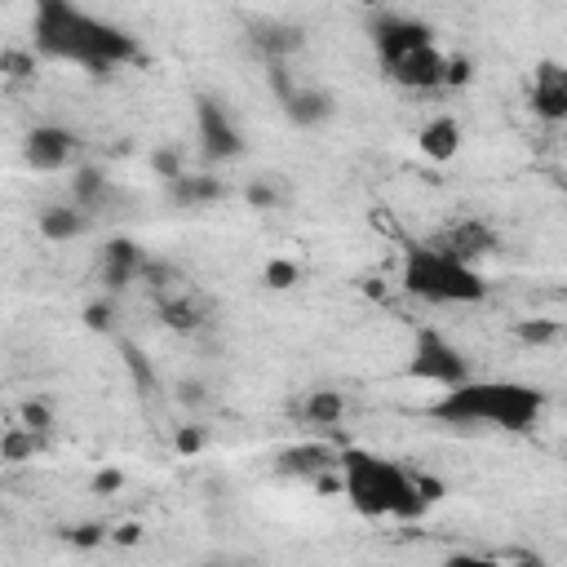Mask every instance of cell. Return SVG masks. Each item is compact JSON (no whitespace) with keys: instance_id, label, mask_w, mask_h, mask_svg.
<instances>
[{"instance_id":"1","label":"cell","mask_w":567,"mask_h":567,"mask_svg":"<svg viewBox=\"0 0 567 567\" xmlns=\"http://www.w3.org/2000/svg\"><path fill=\"white\" fill-rule=\"evenodd\" d=\"M31 35H35L40 58L75 62V66H89V71H111V66H124V62L142 58V44L124 27H115L106 18H93L75 0H35Z\"/></svg>"},{"instance_id":"2","label":"cell","mask_w":567,"mask_h":567,"mask_svg":"<svg viewBox=\"0 0 567 567\" xmlns=\"http://www.w3.org/2000/svg\"><path fill=\"white\" fill-rule=\"evenodd\" d=\"M447 425H496V430H532L545 412V394L523 381H456L430 408Z\"/></svg>"},{"instance_id":"3","label":"cell","mask_w":567,"mask_h":567,"mask_svg":"<svg viewBox=\"0 0 567 567\" xmlns=\"http://www.w3.org/2000/svg\"><path fill=\"white\" fill-rule=\"evenodd\" d=\"M337 470H341V492L368 518H421L430 509L416 487V474L385 456L350 447V452H341Z\"/></svg>"},{"instance_id":"4","label":"cell","mask_w":567,"mask_h":567,"mask_svg":"<svg viewBox=\"0 0 567 567\" xmlns=\"http://www.w3.org/2000/svg\"><path fill=\"white\" fill-rule=\"evenodd\" d=\"M403 292L430 306H474L487 297V279L434 244H412L403 252Z\"/></svg>"},{"instance_id":"5","label":"cell","mask_w":567,"mask_h":567,"mask_svg":"<svg viewBox=\"0 0 567 567\" xmlns=\"http://www.w3.org/2000/svg\"><path fill=\"white\" fill-rule=\"evenodd\" d=\"M408 377L447 390V385L470 377V363H465V354L439 328H416L412 332V354H408Z\"/></svg>"},{"instance_id":"6","label":"cell","mask_w":567,"mask_h":567,"mask_svg":"<svg viewBox=\"0 0 567 567\" xmlns=\"http://www.w3.org/2000/svg\"><path fill=\"white\" fill-rule=\"evenodd\" d=\"M195 133H199L204 159H213V164H226V159L244 155V133L230 120L221 97H195Z\"/></svg>"},{"instance_id":"7","label":"cell","mask_w":567,"mask_h":567,"mask_svg":"<svg viewBox=\"0 0 567 567\" xmlns=\"http://www.w3.org/2000/svg\"><path fill=\"white\" fill-rule=\"evenodd\" d=\"M372 44H377V58L381 66L421 49V44H434V31L421 22V18H408V13H377L372 18Z\"/></svg>"},{"instance_id":"8","label":"cell","mask_w":567,"mask_h":567,"mask_svg":"<svg viewBox=\"0 0 567 567\" xmlns=\"http://www.w3.org/2000/svg\"><path fill=\"white\" fill-rule=\"evenodd\" d=\"M75 151H80V137H75L71 128H62V124H35V128L22 137V159H27V168H35V173H58V168H66V164L75 159Z\"/></svg>"},{"instance_id":"9","label":"cell","mask_w":567,"mask_h":567,"mask_svg":"<svg viewBox=\"0 0 567 567\" xmlns=\"http://www.w3.org/2000/svg\"><path fill=\"white\" fill-rule=\"evenodd\" d=\"M425 244H434L439 252H447V257H456V261H478V257H487V252H496L501 248V235L487 226V221H478V217H465V221H456V226H447L443 235H434V239H425Z\"/></svg>"},{"instance_id":"10","label":"cell","mask_w":567,"mask_h":567,"mask_svg":"<svg viewBox=\"0 0 567 567\" xmlns=\"http://www.w3.org/2000/svg\"><path fill=\"white\" fill-rule=\"evenodd\" d=\"M142 266H146V252H142V244H137V239H128V235L106 239V248H102V257H97L102 288H106L111 297H115V292H124L133 279H142Z\"/></svg>"},{"instance_id":"11","label":"cell","mask_w":567,"mask_h":567,"mask_svg":"<svg viewBox=\"0 0 567 567\" xmlns=\"http://www.w3.org/2000/svg\"><path fill=\"white\" fill-rule=\"evenodd\" d=\"M385 75L403 89H416V93L443 89V53H439V44H421V49L385 62Z\"/></svg>"},{"instance_id":"12","label":"cell","mask_w":567,"mask_h":567,"mask_svg":"<svg viewBox=\"0 0 567 567\" xmlns=\"http://www.w3.org/2000/svg\"><path fill=\"white\" fill-rule=\"evenodd\" d=\"M532 111L545 120V124H563L567 120V71L563 62L545 58L532 75Z\"/></svg>"},{"instance_id":"13","label":"cell","mask_w":567,"mask_h":567,"mask_svg":"<svg viewBox=\"0 0 567 567\" xmlns=\"http://www.w3.org/2000/svg\"><path fill=\"white\" fill-rule=\"evenodd\" d=\"M248 44L270 62V58H279V62H288L301 44H306V31L297 27V22H284V18H252L248 22Z\"/></svg>"},{"instance_id":"14","label":"cell","mask_w":567,"mask_h":567,"mask_svg":"<svg viewBox=\"0 0 567 567\" xmlns=\"http://www.w3.org/2000/svg\"><path fill=\"white\" fill-rule=\"evenodd\" d=\"M337 461H341V452L328 447V443H292L275 456V470L288 474V478H315V474L332 470Z\"/></svg>"},{"instance_id":"15","label":"cell","mask_w":567,"mask_h":567,"mask_svg":"<svg viewBox=\"0 0 567 567\" xmlns=\"http://www.w3.org/2000/svg\"><path fill=\"white\" fill-rule=\"evenodd\" d=\"M164 190H168V199L177 204V208H204V204H217L221 195H226V186L213 177V173H177V177H168L164 182Z\"/></svg>"},{"instance_id":"16","label":"cell","mask_w":567,"mask_h":567,"mask_svg":"<svg viewBox=\"0 0 567 567\" xmlns=\"http://www.w3.org/2000/svg\"><path fill=\"white\" fill-rule=\"evenodd\" d=\"M35 226H40V235H44L49 244H71V239H80V235L89 230V213L75 208V204L66 199V204H49V208H40Z\"/></svg>"},{"instance_id":"17","label":"cell","mask_w":567,"mask_h":567,"mask_svg":"<svg viewBox=\"0 0 567 567\" xmlns=\"http://www.w3.org/2000/svg\"><path fill=\"white\" fill-rule=\"evenodd\" d=\"M337 111V97L328 89H297L288 102H284V115L297 124V128H319L328 124Z\"/></svg>"},{"instance_id":"18","label":"cell","mask_w":567,"mask_h":567,"mask_svg":"<svg viewBox=\"0 0 567 567\" xmlns=\"http://www.w3.org/2000/svg\"><path fill=\"white\" fill-rule=\"evenodd\" d=\"M416 146H421L425 159L447 164V159H456V151H461V124H456L452 115H434V120H425V128L416 133Z\"/></svg>"},{"instance_id":"19","label":"cell","mask_w":567,"mask_h":567,"mask_svg":"<svg viewBox=\"0 0 567 567\" xmlns=\"http://www.w3.org/2000/svg\"><path fill=\"white\" fill-rule=\"evenodd\" d=\"M106 199H111V177H106L97 164H80V168L71 173V204L84 208V213H93V208H102Z\"/></svg>"},{"instance_id":"20","label":"cell","mask_w":567,"mask_h":567,"mask_svg":"<svg viewBox=\"0 0 567 567\" xmlns=\"http://www.w3.org/2000/svg\"><path fill=\"white\" fill-rule=\"evenodd\" d=\"M346 416V399L337 390H310L301 399V421L306 425H337Z\"/></svg>"},{"instance_id":"21","label":"cell","mask_w":567,"mask_h":567,"mask_svg":"<svg viewBox=\"0 0 567 567\" xmlns=\"http://www.w3.org/2000/svg\"><path fill=\"white\" fill-rule=\"evenodd\" d=\"M35 452H40V434H35V430L13 425V430L0 434V461H27V456H35Z\"/></svg>"},{"instance_id":"22","label":"cell","mask_w":567,"mask_h":567,"mask_svg":"<svg viewBox=\"0 0 567 567\" xmlns=\"http://www.w3.org/2000/svg\"><path fill=\"white\" fill-rule=\"evenodd\" d=\"M120 359H124V368H128V377H133V385H137V390H146V394H151V390L159 385V381H155L151 359H146V354L133 346V341H120Z\"/></svg>"},{"instance_id":"23","label":"cell","mask_w":567,"mask_h":567,"mask_svg":"<svg viewBox=\"0 0 567 567\" xmlns=\"http://www.w3.org/2000/svg\"><path fill=\"white\" fill-rule=\"evenodd\" d=\"M514 332H518L523 346H554L563 337V323L558 319H523Z\"/></svg>"},{"instance_id":"24","label":"cell","mask_w":567,"mask_h":567,"mask_svg":"<svg viewBox=\"0 0 567 567\" xmlns=\"http://www.w3.org/2000/svg\"><path fill=\"white\" fill-rule=\"evenodd\" d=\"M261 279H266V288L284 292V288H292V284L301 279V270H297V261H288V257H270L266 270H261Z\"/></svg>"},{"instance_id":"25","label":"cell","mask_w":567,"mask_h":567,"mask_svg":"<svg viewBox=\"0 0 567 567\" xmlns=\"http://www.w3.org/2000/svg\"><path fill=\"white\" fill-rule=\"evenodd\" d=\"M0 75H9V80H31V75H35V53H27V49H4V53H0Z\"/></svg>"},{"instance_id":"26","label":"cell","mask_w":567,"mask_h":567,"mask_svg":"<svg viewBox=\"0 0 567 567\" xmlns=\"http://www.w3.org/2000/svg\"><path fill=\"white\" fill-rule=\"evenodd\" d=\"M266 80H270V93L279 97V106L297 93V84H292V71H288V62H279V58H270L266 62Z\"/></svg>"},{"instance_id":"27","label":"cell","mask_w":567,"mask_h":567,"mask_svg":"<svg viewBox=\"0 0 567 567\" xmlns=\"http://www.w3.org/2000/svg\"><path fill=\"white\" fill-rule=\"evenodd\" d=\"M244 199H248L252 208H261V213H266V208H279V204H284V190H275L266 177H252V182L244 186Z\"/></svg>"},{"instance_id":"28","label":"cell","mask_w":567,"mask_h":567,"mask_svg":"<svg viewBox=\"0 0 567 567\" xmlns=\"http://www.w3.org/2000/svg\"><path fill=\"white\" fill-rule=\"evenodd\" d=\"M18 416H22V425L35 430V434H49V430H53V408H49L44 399H27Z\"/></svg>"},{"instance_id":"29","label":"cell","mask_w":567,"mask_h":567,"mask_svg":"<svg viewBox=\"0 0 567 567\" xmlns=\"http://www.w3.org/2000/svg\"><path fill=\"white\" fill-rule=\"evenodd\" d=\"M106 536H111V527H106V523H93V518H89V523L66 527V540H71L75 549H93V545H102Z\"/></svg>"},{"instance_id":"30","label":"cell","mask_w":567,"mask_h":567,"mask_svg":"<svg viewBox=\"0 0 567 567\" xmlns=\"http://www.w3.org/2000/svg\"><path fill=\"white\" fill-rule=\"evenodd\" d=\"M474 80V62L470 58H443V89H465Z\"/></svg>"},{"instance_id":"31","label":"cell","mask_w":567,"mask_h":567,"mask_svg":"<svg viewBox=\"0 0 567 567\" xmlns=\"http://www.w3.org/2000/svg\"><path fill=\"white\" fill-rule=\"evenodd\" d=\"M151 168H155V177H177L182 173V151L177 146H159V151H151Z\"/></svg>"},{"instance_id":"32","label":"cell","mask_w":567,"mask_h":567,"mask_svg":"<svg viewBox=\"0 0 567 567\" xmlns=\"http://www.w3.org/2000/svg\"><path fill=\"white\" fill-rule=\"evenodd\" d=\"M84 323L93 332H115V306L111 301H89L84 306Z\"/></svg>"},{"instance_id":"33","label":"cell","mask_w":567,"mask_h":567,"mask_svg":"<svg viewBox=\"0 0 567 567\" xmlns=\"http://www.w3.org/2000/svg\"><path fill=\"white\" fill-rule=\"evenodd\" d=\"M173 447H177V452H182V456H195V452H199V447H204V434H199V430H195V425H182V430H177V434H173Z\"/></svg>"},{"instance_id":"34","label":"cell","mask_w":567,"mask_h":567,"mask_svg":"<svg viewBox=\"0 0 567 567\" xmlns=\"http://www.w3.org/2000/svg\"><path fill=\"white\" fill-rule=\"evenodd\" d=\"M120 487H124V474H120V470H97V474H93V492H97V496L120 492Z\"/></svg>"},{"instance_id":"35","label":"cell","mask_w":567,"mask_h":567,"mask_svg":"<svg viewBox=\"0 0 567 567\" xmlns=\"http://www.w3.org/2000/svg\"><path fill=\"white\" fill-rule=\"evenodd\" d=\"M137 536H142V527H137V523H124V527L115 532V540H120V545H137Z\"/></svg>"},{"instance_id":"36","label":"cell","mask_w":567,"mask_h":567,"mask_svg":"<svg viewBox=\"0 0 567 567\" xmlns=\"http://www.w3.org/2000/svg\"><path fill=\"white\" fill-rule=\"evenodd\" d=\"M182 403H199V385H195V381L182 385Z\"/></svg>"},{"instance_id":"37","label":"cell","mask_w":567,"mask_h":567,"mask_svg":"<svg viewBox=\"0 0 567 567\" xmlns=\"http://www.w3.org/2000/svg\"><path fill=\"white\" fill-rule=\"evenodd\" d=\"M359 4H368V9H377V4H381V0H359Z\"/></svg>"}]
</instances>
